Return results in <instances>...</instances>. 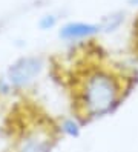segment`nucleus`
I'll list each match as a JSON object with an SVG mask.
<instances>
[{"label":"nucleus","instance_id":"1","mask_svg":"<svg viewBox=\"0 0 138 152\" xmlns=\"http://www.w3.org/2000/svg\"><path fill=\"white\" fill-rule=\"evenodd\" d=\"M129 77L114 66H88L74 82V114L88 123L110 115L127 95Z\"/></svg>","mask_w":138,"mask_h":152},{"label":"nucleus","instance_id":"2","mask_svg":"<svg viewBox=\"0 0 138 152\" xmlns=\"http://www.w3.org/2000/svg\"><path fill=\"white\" fill-rule=\"evenodd\" d=\"M46 69V61L42 56H23L14 60L3 74L9 85L12 86L14 94L28 91Z\"/></svg>","mask_w":138,"mask_h":152},{"label":"nucleus","instance_id":"3","mask_svg":"<svg viewBox=\"0 0 138 152\" xmlns=\"http://www.w3.org/2000/svg\"><path fill=\"white\" fill-rule=\"evenodd\" d=\"M54 123H37L25 128L15 138L12 152H52L57 143Z\"/></svg>","mask_w":138,"mask_h":152},{"label":"nucleus","instance_id":"4","mask_svg":"<svg viewBox=\"0 0 138 152\" xmlns=\"http://www.w3.org/2000/svg\"><path fill=\"white\" fill-rule=\"evenodd\" d=\"M100 32L98 23L91 22H68L60 26L58 37L64 42H83L89 40Z\"/></svg>","mask_w":138,"mask_h":152},{"label":"nucleus","instance_id":"5","mask_svg":"<svg viewBox=\"0 0 138 152\" xmlns=\"http://www.w3.org/2000/svg\"><path fill=\"white\" fill-rule=\"evenodd\" d=\"M83 121L78 115H63L57 118L54 123V131L57 137H64V138H78L83 132Z\"/></svg>","mask_w":138,"mask_h":152},{"label":"nucleus","instance_id":"6","mask_svg":"<svg viewBox=\"0 0 138 152\" xmlns=\"http://www.w3.org/2000/svg\"><path fill=\"white\" fill-rule=\"evenodd\" d=\"M124 20V17L123 14H120V12H115V14H110L107 17H104L103 20H101V23H98L100 26V32L103 31V32H114L120 28V25L123 23Z\"/></svg>","mask_w":138,"mask_h":152},{"label":"nucleus","instance_id":"7","mask_svg":"<svg viewBox=\"0 0 138 152\" xmlns=\"http://www.w3.org/2000/svg\"><path fill=\"white\" fill-rule=\"evenodd\" d=\"M57 25H58V17L55 14H45V15L40 17V20H39V28L42 31L54 29Z\"/></svg>","mask_w":138,"mask_h":152},{"label":"nucleus","instance_id":"8","mask_svg":"<svg viewBox=\"0 0 138 152\" xmlns=\"http://www.w3.org/2000/svg\"><path fill=\"white\" fill-rule=\"evenodd\" d=\"M12 94H14L12 86L9 85V82L6 80V77H5V75H0V98L11 97Z\"/></svg>","mask_w":138,"mask_h":152},{"label":"nucleus","instance_id":"9","mask_svg":"<svg viewBox=\"0 0 138 152\" xmlns=\"http://www.w3.org/2000/svg\"><path fill=\"white\" fill-rule=\"evenodd\" d=\"M135 45H137V52H138V26H137V35H135Z\"/></svg>","mask_w":138,"mask_h":152},{"label":"nucleus","instance_id":"10","mask_svg":"<svg viewBox=\"0 0 138 152\" xmlns=\"http://www.w3.org/2000/svg\"><path fill=\"white\" fill-rule=\"evenodd\" d=\"M129 3H131V5H134V6H135V5L138 6V0H129Z\"/></svg>","mask_w":138,"mask_h":152}]
</instances>
